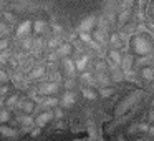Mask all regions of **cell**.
<instances>
[{
    "label": "cell",
    "instance_id": "5",
    "mask_svg": "<svg viewBox=\"0 0 154 141\" xmlns=\"http://www.w3.org/2000/svg\"><path fill=\"white\" fill-rule=\"evenodd\" d=\"M51 120H55L53 110H51V111H42V113L38 114L37 118H35V124H37L38 128H43L45 124H48Z\"/></svg>",
    "mask_w": 154,
    "mask_h": 141
},
{
    "label": "cell",
    "instance_id": "18",
    "mask_svg": "<svg viewBox=\"0 0 154 141\" xmlns=\"http://www.w3.org/2000/svg\"><path fill=\"white\" fill-rule=\"evenodd\" d=\"M48 30V24L43 20H37L33 22V32L35 33H45V32Z\"/></svg>",
    "mask_w": 154,
    "mask_h": 141
},
{
    "label": "cell",
    "instance_id": "2",
    "mask_svg": "<svg viewBox=\"0 0 154 141\" xmlns=\"http://www.w3.org/2000/svg\"><path fill=\"white\" fill-rule=\"evenodd\" d=\"M38 91L42 96H55L60 91V83L57 81H42L38 85Z\"/></svg>",
    "mask_w": 154,
    "mask_h": 141
},
{
    "label": "cell",
    "instance_id": "40",
    "mask_svg": "<svg viewBox=\"0 0 154 141\" xmlns=\"http://www.w3.org/2000/svg\"><path fill=\"white\" fill-rule=\"evenodd\" d=\"M73 86H75V80H73V78H68V80H65V88L71 90Z\"/></svg>",
    "mask_w": 154,
    "mask_h": 141
},
{
    "label": "cell",
    "instance_id": "16",
    "mask_svg": "<svg viewBox=\"0 0 154 141\" xmlns=\"http://www.w3.org/2000/svg\"><path fill=\"white\" fill-rule=\"evenodd\" d=\"M0 134L4 138H14V136H17V130L12 126H7V124H2L0 126Z\"/></svg>",
    "mask_w": 154,
    "mask_h": 141
},
{
    "label": "cell",
    "instance_id": "6",
    "mask_svg": "<svg viewBox=\"0 0 154 141\" xmlns=\"http://www.w3.org/2000/svg\"><path fill=\"white\" fill-rule=\"evenodd\" d=\"M75 101H76V95L71 90H66L60 98V106L61 108H71L75 105Z\"/></svg>",
    "mask_w": 154,
    "mask_h": 141
},
{
    "label": "cell",
    "instance_id": "28",
    "mask_svg": "<svg viewBox=\"0 0 154 141\" xmlns=\"http://www.w3.org/2000/svg\"><path fill=\"white\" fill-rule=\"evenodd\" d=\"M108 65V61H103V60H100V61H96L94 63V73H100V71H106L109 67H106Z\"/></svg>",
    "mask_w": 154,
    "mask_h": 141
},
{
    "label": "cell",
    "instance_id": "13",
    "mask_svg": "<svg viewBox=\"0 0 154 141\" xmlns=\"http://www.w3.org/2000/svg\"><path fill=\"white\" fill-rule=\"evenodd\" d=\"M81 95H83L86 100H96V98L100 96V93H98L93 86H83L81 88Z\"/></svg>",
    "mask_w": 154,
    "mask_h": 141
},
{
    "label": "cell",
    "instance_id": "8",
    "mask_svg": "<svg viewBox=\"0 0 154 141\" xmlns=\"http://www.w3.org/2000/svg\"><path fill=\"white\" fill-rule=\"evenodd\" d=\"M63 71L66 73L68 78H75V75H76L78 68H76V63H75L71 58H63Z\"/></svg>",
    "mask_w": 154,
    "mask_h": 141
},
{
    "label": "cell",
    "instance_id": "20",
    "mask_svg": "<svg viewBox=\"0 0 154 141\" xmlns=\"http://www.w3.org/2000/svg\"><path fill=\"white\" fill-rule=\"evenodd\" d=\"M121 68H123V71H128L133 68V57H131L129 53H124L123 55V63H121Z\"/></svg>",
    "mask_w": 154,
    "mask_h": 141
},
{
    "label": "cell",
    "instance_id": "24",
    "mask_svg": "<svg viewBox=\"0 0 154 141\" xmlns=\"http://www.w3.org/2000/svg\"><path fill=\"white\" fill-rule=\"evenodd\" d=\"M98 93H100L101 98H109L111 95L114 93V88H111V86H100Z\"/></svg>",
    "mask_w": 154,
    "mask_h": 141
},
{
    "label": "cell",
    "instance_id": "41",
    "mask_svg": "<svg viewBox=\"0 0 154 141\" xmlns=\"http://www.w3.org/2000/svg\"><path fill=\"white\" fill-rule=\"evenodd\" d=\"M33 45H35V48H42L43 47V40H42V38H37V40L33 42Z\"/></svg>",
    "mask_w": 154,
    "mask_h": 141
},
{
    "label": "cell",
    "instance_id": "22",
    "mask_svg": "<svg viewBox=\"0 0 154 141\" xmlns=\"http://www.w3.org/2000/svg\"><path fill=\"white\" fill-rule=\"evenodd\" d=\"M88 60H90V58H88V55H83L81 58H78V60L75 61V63H76V68H78V71H81V73H83V71L86 70Z\"/></svg>",
    "mask_w": 154,
    "mask_h": 141
},
{
    "label": "cell",
    "instance_id": "9",
    "mask_svg": "<svg viewBox=\"0 0 154 141\" xmlns=\"http://www.w3.org/2000/svg\"><path fill=\"white\" fill-rule=\"evenodd\" d=\"M20 95L18 93H14V95H10L8 98H5L4 100V106L5 108H8L10 111H14V110H17V105H18V101H20Z\"/></svg>",
    "mask_w": 154,
    "mask_h": 141
},
{
    "label": "cell",
    "instance_id": "29",
    "mask_svg": "<svg viewBox=\"0 0 154 141\" xmlns=\"http://www.w3.org/2000/svg\"><path fill=\"white\" fill-rule=\"evenodd\" d=\"M78 37H80V40L83 42V43L90 45L91 42H93V35H91V33H78Z\"/></svg>",
    "mask_w": 154,
    "mask_h": 141
},
{
    "label": "cell",
    "instance_id": "27",
    "mask_svg": "<svg viewBox=\"0 0 154 141\" xmlns=\"http://www.w3.org/2000/svg\"><path fill=\"white\" fill-rule=\"evenodd\" d=\"M43 75H45V67H37L30 73V78H40V80H43V78H45Z\"/></svg>",
    "mask_w": 154,
    "mask_h": 141
},
{
    "label": "cell",
    "instance_id": "26",
    "mask_svg": "<svg viewBox=\"0 0 154 141\" xmlns=\"http://www.w3.org/2000/svg\"><path fill=\"white\" fill-rule=\"evenodd\" d=\"M4 22L5 24H8L10 27H15V24H17V18H15V15H12L10 12H4Z\"/></svg>",
    "mask_w": 154,
    "mask_h": 141
},
{
    "label": "cell",
    "instance_id": "30",
    "mask_svg": "<svg viewBox=\"0 0 154 141\" xmlns=\"http://www.w3.org/2000/svg\"><path fill=\"white\" fill-rule=\"evenodd\" d=\"M119 45H121L119 35H118V33H113V35H111V47L116 48V50H118V47H119Z\"/></svg>",
    "mask_w": 154,
    "mask_h": 141
},
{
    "label": "cell",
    "instance_id": "3",
    "mask_svg": "<svg viewBox=\"0 0 154 141\" xmlns=\"http://www.w3.org/2000/svg\"><path fill=\"white\" fill-rule=\"evenodd\" d=\"M38 106L42 108V111H51V110L60 106V98L58 96H45L40 100Z\"/></svg>",
    "mask_w": 154,
    "mask_h": 141
},
{
    "label": "cell",
    "instance_id": "12",
    "mask_svg": "<svg viewBox=\"0 0 154 141\" xmlns=\"http://www.w3.org/2000/svg\"><path fill=\"white\" fill-rule=\"evenodd\" d=\"M80 81L85 85V86H93L94 83H96V77L91 73H88V71H83V73L80 75Z\"/></svg>",
    "mask_w": 154,
    "mask_h": 141
},
{
    "label": "cell",
    "instance_id": "36",
    "mask_svg": "<svg viewBox=\"0 0 154 141\" xmlns=\"http://www.w3.org/2000/svg\"><path fill=\"white\" fill-rule=\"evenodd\" d=\"M7 95H8V85H2V88H0V96H2V100H5Z\"/></svg>",
    "mask_w": 154,
    "mask_h": 141
},
{
    "label": "cell",
    "instance_id": "38",
    "mask_svg": "<svg viewBox=\"0 0 154 141\" xmlns=\"http://www.w3.org/2000/svg\"><path fill=\"white\" fill-rule=\"evenodd\" d=\"M137 128H139L141 133H144V131H146V133H149V130H151L147 123H139V124H137Z\"/></svg>",
    "mask_w": 154,
    "mask_h": 141
},
{
    "label": "cell",
    "instance_id": "33",
    "mask_svg": "<svg viewBox=\"0 0 154 141\" xmlns=\"http://www.w3.org/2000/svg\"><path fill=\"white\" fill-rule=\"evenodd\" d=\"M51 30H53V35H61L63 28H61L60 24H53V25H51Z\"/></svg>",
    "mask_w": 154,
    "mask_h": 141
},
{
    "label": "cell",
    "instance_id": "17",
    "mask_svg": "<svg viewBox=\"0 0 154 141\" xmlns=\"http://www.w3.org/2000/svg\"><path fill=\"white\" fill-rule=\"evenodd\" d=\"M63 43H65V42L61 40V35H53V37L47 42V47L48 48H55V50H57V48L60 47V45H63Z\"/></svg>",
    "mask_w": 154,
    "mask_h": 141
},
{
    "label": "cell",
    "instance_id": "42",
    "mask_svg": "<svg viewBox=\"0 0 154 141\" xmlns=\"http://www.w3.org/2000/svg\"><path fill=\"white\" fill-rule=\"evenodd\" d=\"M147 120H149L151 123H154V108L149 111V113H147Z\"/></svg>",
    "mask_w": 154,
    "mask_h": 141
},
{
    "label": "cell",
    "instance_id": "43",
    "mask_svg": "<svg viewBox=\"0 0 154 141\" xmlns=\"http://www.w3.org/2000/svg\"><path fill=\"white\" fill-rule=\"evenodd\" d=\"M149 134H151V136H154V126H151V130H149Z\"/></svg>",
    "mask_w": 154,
    "mask_h": 141
},
{
    "label": "cell",
    "instance_id": "25",
    "mask_svg": "<svg viewBox=\"0 0 154 141\" xmlns=\"http://www.w3.org/2000/svg\"><path fill=\"white\" fill-rule=\"evenodd\" d=\"M10 114H12V111L8 110V108H5V106H4L2 110H0V123L5 124L8 120H10Z\"/></svg>",
    "mask_w": 154,
    "mask_h": 141
},
{
    "label": "cell",
    "instance_id": "44",
    "mask_svg": "<svg viewBox=\"0 0 154 141\" xmlns=\"http://www.w3.org/2000/svg\"><path fill=\"white\" fill-rule=\"evenodd\" d=\"M151 14H152V17H154V5H152V10H151Z\"/></svg>",
    "mask_w": 154,
    "mask_h": 141
},
{
    "label": "cell",
    "instance_id": "45",
    "mask_svg": "<svg viewBox=\"0 0 154 141\" xmlns=\"http://www.w3.org/2000/svg\"><path fill=\"white\" fill-rule=\"evenodd\" d=\"M151 106H154V98H152V101H151Z\"/></svg>",
    "mask_w": 154,
    "mask_h": 141
},
{
    "label": "cell",
    "instance_id": "11",
    "mask_svg": "<svg viewBox=\"0 0 154 141\" xmlns=\"http://www.w3.org/2000/svg\"><path fill=\"white\" fill-rule=\"evenodd\" d=\"M96 77V83H100L101 86H109L111 85V75H108L106 71H100V73H94Z\"/></svg>",
    "mask_w": 154,
    "mask_h": 141
},
{
    "label": "cell",
    "instance_id": "37",
    "mask_svg": "<svg viewBox=\"0 0 154 141\" xmlns=\"http://www.w3.org/2000/svg\"><path fill=\"white\" fill-rule=\"evenodd\" d=\"M8 48V38H2L0 40V52H5Z\"/></svg>",
    "mask_w": 154,
    "mask_h": 141
},
{
    "label": "cell",
    "instance_id": "7",
    "mask_svg": "<svg viewBox=\"0 0 154 141\" xmlns=\"http://www.w3.org/2000/svg\"><path fill=\"white\" fill-rule=\"evenodd\" d=\"M32 30H33V24H32V22H22V24L15 28V37L17 38H25Z\"/></svg>",
    "mask_w": 154,
    "mask_h": 141
},
{
    "label": "cell",
    "instance_id": "21",
    "mask_svg": "<svg viewBox=\"0 0 154 141\" xmlns=\"http://www.w3.org/2000/svg\"><path fill=\"white\" fill-rule=\"evenodd\" d=\"M37 110V101H33V100H27L25 101V105H23V113L25 114H32L33 111Z\"/></svg>",
    "mask_w": 154,
    "mask_h": 141
},
{
    "label": "cell",
    "instance_id": "35",
    "mask_svg": "<svg viewBox=\"0 0 154 141\" xmlns=\"http://www.w3.org/2000/svg\"><path fill=\"white\" fill-rule=\"evenodd\" d=\"M7 81H8L7 71H5V70H2V71H0V83H2V85H7Z\"/></svg>",
    "mask_w": 154,
    "mask_h": 141
},
{
    "label": "cell",
    "instance_id": "19",
    "mask_svg": "<svg viewBox=\"0 0 154 141\" xmlns=\"http://www.w3.org/2000/svg\"><path fill=\"white\" fill-rule=\"evenodd\" d=\"M141 77L146 81L154 80V67H144L143 70H141Z\"/></svg>",
    "mask_w": 154,
    "mask_h": 141
},
{
    "label": "cell",
    "instance_id": "31",
    "mask_svg": "<svg viewBox=\"0 0 154 141\" xmlns=\"http://www.w3.org/2000/svg\"><path fill=\"white\" fill-rule=\"evenodd\" d=\"M33 38H30V37H25V38H22V47L23 48H32V45H33Z\"/></svg>",
    "mask_w": 154,
    "mask_h": 141
},
{
    "label": "cell",
    "instance_id": "32",
    "mask_svg": "<svg viewBox=\"0 0 154 141\" xmlns=\"http://www.w3.org/2000/svg\"><path fill=\"white\" fill-rule=\"evenodd\" d=\"M8 58H10V52L8 50H5V52H2V55H0V61H2V63H7L8 61Z\"/></svg>",
    "mask_w": 154,
    "mask_h": 141
},
{
    "label": "cell",
    "instance_id": "23",
    "mask_svg": "<svg viewBox=\"0 0 154 141\" xmlns=\"http://www.w3.org/2000/svg\"><path fill=\"white\" fill-rule=\"evenodd\" d=\"M131 17V10L129 8H126V10H121L119 17H118V24H119V27H123L124 24L128 22V18Z\"/></svg>",
    "mask_w": 154,
    "mask_h": 141
},
{
    "label": "cell",
    "instance_id": "1",
    "mask_svg": "<svg viewBox=\"0 0 154 141\" xmlns=\"http://www.w3.org/2000/svg\"><path fill=\"white\" fill-rule=\"evenodd\" d=\"M131 47H133V52L141 57H146V55L152 53V43L151 40H147L144 35H136L131 42Z\"/></svg>",
    "mask_w": 154,
    "mask_h": 141
},
{
    "label": "cell",
    "instance_id": "4",
    "mask_svg": "<svg viewBox=\"0 0 154 141\" xmlns=\"http://www.w3.org/2000/svg\"><path fill=\"white\" fill-rule=\"evenodd\" d=\"M96 25V17L94 15H90V17L83 18V20L80 22V25H78V33H90V32H93V27Z\"/></svg>",
    "mask_w": 154,
    "mask_h": 141
},
{
    "label": "cell",
    "instance_id": "10",
    "mask_svg": "<svg viewBox=\"0 0 154 141\" xmlns=\"http://www.w3.org/2000/svg\"><path fill=\"white\" fill-rule=\"evenodd\" d=\"M108 61H109V63H113V65H116V67H121V63H123V55L119 53V50H116V48H111Z\"/></svg>",
    "mask_w": 154,
    "mask_h": 141
},
{
    "label": "cell",
    "instance_id": "34",
    "mask_svg": "<svg viewBox=\"0 0 154 141\" xmlns=\"http://www.w3.org/2000/svg\"><path fill=\"white\" fill-rule=\"evenodd\" d=\"M53 113H55V118H57V120H61V118H63V108H61V106L55 108Z\"/></svg>",
    "mask_w": 154,
    "mask_h": 141
},
{
    "label": "cell",
    "instance_id": "15",
    "mask_svg": "<svg viewBox=\"0 0 154 141\" xmlns=\"http://www.w3.org/2000/svg\"><path fill=\"white\" fill-rule=\"evenodd\" d=\"M57 52H58V55H60V57L66 58L68 55H71V52H73V45H71L70 42H66V43L60 45V47L57 48Z\"/></svg>",
    "mask_w": 154,
    "mask_h": 141
},
{
    "label": "cell",
    "instance_id": "39",
    "mask_svg": "<svg viewBox=\"0 0 154 141\" xmlns=\"http://www.w3.org/2000/svg\"><path fill=\"white\" fill-rule=\"evenodd\" d=\"M40 134H42V128H38V126H35L33 130L30 131V136L32 138H37V136H40Z\"/></svg>",
    "mask_w": 154,
    "mask_h": 141
},
{
    "label": "cell",
    "instance_id": "14",
    "mask_svg": "<svg viewBox=\"0 0 154 141\" xmlns=\"http://www.w3.org/2000/svg\"><path fill=\"white\" fill-rule=\"evenodd\" d=\"M93 40L96 42V43H100V45H103V43H106V35H104V28H94L93 30Z\"/></svg>",
    "mask_w": 154,
    "mask_h": 141
}]
</instances>
